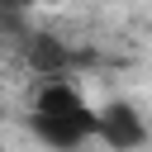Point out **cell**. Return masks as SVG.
<instances>
[{
    "label": "cell",
    "instance_id": "obj_1",
    "mask_svg": "<svg viewBox=\"0 0 152 152\" xmlns=\"http://www.w3.org/2000/svg\"><path fill=\"white\" fill-rule=\"evenodd\" d=\"M95 124H100V104H90V95L76 86V76H48V81H38L28 128H33V138L43 147L76 152V147L95 142Z\"/></svg>",
    "mask_w": 152,
    "mask_h": 152
},
{
    "label": "cell",
    "instance_id": "obj_2",
    "mask_svg": "<svg viewBox=\"0 0 152 152\" xmlns=\"http://www.w3.org/2000/svg\"><path fill=\"white\" fill-rule=\"evenodd\" d=\"M147 138H152V128H147V119H142L138 104H128V100H104L100 104L95 142H104L109 152H138Z\"/></svg>",
    "mask_w": 152,
    "mask_h": 152
},
{
    "label": "cell",
    "instance_id": "obj_3",
    "mask_svg": "<svg viewBox=\"0 0 152 152\" xmlns=\"http://www.w3.org/2000/svg\"><path fill=\"white\" fill-rule=\"evenodd\" d=\"M24 62L38 71V81H48V76H71V71H76V52H71L62 38H52V33H28V38H24Z\"/></svg>",
    "mask_w": 152,
    "mask_h": 152
}]
</instances>
